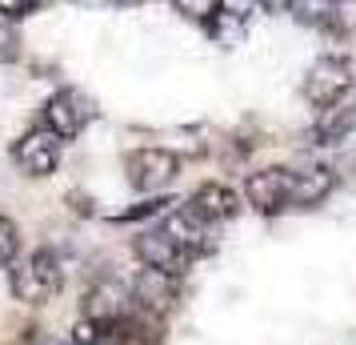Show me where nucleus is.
<instances>
[{
	"label": "nucleus",
	"mask_w": 356,
	"mask_h": 345,
	"mask_svg": "<svg viewBox=\"0 0 356 345\" xmlns=\"http://www.w3.org/2000/svg\"><path fill=\"white\" fill-rule=\"evenodd\" d=\"M84 321H92V325H104V321H120V317H129L132 313V293L124 281H97L88 293H84Z\"/></svg>",
	"instance_id": "1a4fd4ad"
},
{
	"label": "nucleus",
	"mask_w": 356,
	"mask_h": 345,
	"mask_svg": "<svg viewBox=\"0 0 356 345\" xmlns=\"http://www.w3.org/2000/svg\"><path fill=\"white\" fill-rule=\"evenodd\" d=\"M161 229L177 241L180 249H188V253H200L204 249V241H209V233H212V225H204L200 217L188 209V205H177V209H168V213H161Z\"/></svg>",
	"instance_id": "9b49d317"
},
{
	"label": "nucleus",
	"mask_w": 356,
	"mask_h": 345,
	"mask_svg": "<svg viewBox=\"0 0 356 345\" xmlns=\"http://www.w3.org/2000/svg\"><path fill=\"white\" fill-rule=\"evenodd\" d=\"M92 116H97V109H92V100L84 97V93L60 89V93H52V97L44 100V121H40V125L49 132H56L60 141H76Z\"/></svg>",
	"instance_id": "0eeeda50"
},
{
	"label": "nucleus",
	"mask_w": 356,
	"mask_h": 345,
	"mask_svg": "<svg viewBox=\"0 0 356 345\" xmlns=\"http://www.w3.org/2000/svg\"><path fill=\"white\" fill-rule=\"evenodd\" d=\"M188 209H193L204 225L216 229V225H225V221L236 217V193H232L228 185H220V181H204L193 197H188Z\"/></svg>",
	"instance_id": "9d476101"
},
{
	"label": "nucleus",
	"mask_w": 356,
	"mask_h": 345,
	"mask_svg": "<svg viewBox=\"0 0 356 345\" xmlns=\"http://www.w3.org/2000/svg\"><path fill=\"white\" fill-rule=\"evenodd\" d=\"M324 29H332L340 36H353L356 33V0H332V17Z\"/></svg>",
	"instance_id": "2eb2a0df"
},
{
	"label": "nucleus",
	"mask_w": 356,
	"mask_h": 345,
	"mask_svg": "<svg viewBox=\"0 0 356 345\" xmlns=\"http://www.w3.org/2000/svg\"><path fill=\"white\" fill-rule=\"evenodd\" d=\"M124 177H129V185L136 193L156 197L180 177V157L172 148H156V145L132 148L129 161H124Z\"/></svg>",
	"instance_id": "7ed1b4c3"
},
{
	"label": "nucleus",
	"mask_w": 356,
	"mask_h": 345,
	"mask_svg": "<svg viewBox=\"0 0 356 345\" xmlns=\"http://www.w3.org/2000/svg\"><path fill=\"white\" fill-rule=\"evenodd\" d=\"M348 89H353V65L344 56H321V61H312L305 72V84H300L305 100L316 113L340 105V100L348 97Z\"/></svg>",
	"instance_id": "20e7f679"
},
{
	"label": "nucleus",
	"mask_w": 356,
	"mask_h": 345,
	"mask_svg": "<svg viewBox=\"0 0 356 345\" xmlns=\"http://www.w3.org/2000/svg\"><path fill=\"white\" fill-rule=\"evenodd\" d=\"M220 4H225V0H172V8H177L180 17L193 20V24H204V29H209L212 17L220 13Z\"/></svg>",
	"instance_id": "4468645a"
},
{
	"label": "nucleus",
	"mask_w": 356,
	"mask_h": 345,
	"mask_svg": "<svg viewBox=\"0 0 356 345\" xmlns=\"http://www.w3.org/2000/svg\"><path fill=\"white\" fill-rule=\"evenodd\" d=\"M72 345H76V342H72Z\"/></svg>",
	"instance_id": "412c9836"
},
{
	"label": "nucleus",
	"mask_w": 356,
	"mask_h": 345,
	"mask_svg": "<svg viewBox=\"0 0 356 345\" xmlns=\"http://www.w3.org/2000/svg\"><path fill=\"white\" fill-rule=\"evenodd\" d=\"M20 61V29L17 20L0 17V65H17Z\"/></svg>",
	"instance_id": "f3484780"
},
{
	"label": "nucleus",
	"mask_w": 356,
	"mask_h": 345,
	"mask_svg": "<svg viewBox=\"0 0 356 345\" xmlns=\"http://www.w3.org/2000/svg\"><path fill=\"white\" fill-rule=\"evenodd\" d=\"M13 164H17L24 177H33V181L52 177V173H56V164H60V137L49 132L44 125L29 129L17 145H13Z\"/></svg>",
	"instance_id": "423d86ee"
},
{
	"label": "nucleus",
	"mask_w": 356,
	"mask_h": 345,
	"mask_svg": "<svg viewBox=\"0 0 356 345\" xmlns=\"http://www.w3.org/2000/svg\"><path fill=\"white\" fill-rule=\"evenodd\" d=\"M257 8H264V13H289L292 0H257Z\"/></svg>",
	"instance_id": "aec40b11"
},
{
	"label": "nucleus",
	"mask_w": 356,
	"mask_h": 345,
	"mask_svg": "<svg viewBox=\"0 0 356 345\" xmlns=\"http://www.w3.org/2000/svg\"><path fill=\"white\" fill-rule=\"evenodd\" d=\"M129 293H132V309H140L145 317L164 321V317L180 305V277L161 273V269H140V273L132 277Z\"/></svg>",
	"instance_id": "39448f33"
},
{
	"label": "nucleus",
	"mask_w": 356,
	"mask_h": 345,
	"mask_svg": "<svg viewBox=\"0 0 356 345\" xmlns=\"http://www.w3.org/2000/svg\"><path fill=\"white\" fill-rule=\"evenodd\" d=\"M132 253H136V261L145 265V269H161V273H172V277H180V273L193 265V253H188V249H180L177 241L161 229V225L136 233Z\"/></svg>",
	"instance_id": "6e6552de"
},
{
	"label": "nucleus",
	"mask_w": 356,
	"mask_h": 345,
	"mask_svg": "<svg viewBox=\"0 0 356 345\" xmlns=\"http://www.w3.org/2000/svg\"><path fill=\"white\" fill-rule=\"evenodd\" d=\"M356 129V105H332V109H324L321 113V125H316V145H340L348 132Z\"/></svg>",
	"instance_id": "f8f14e48"
},
{
	"label": "nucleus",
	"mask_w": 356,
	"mask_h": 345,
	"mask_svg": "<svg viewBox=\"0 0 356 345\" xmlns=\"http://www.w3.org/2000/svg\"><path fill=\"white\" fill-rule=\"evenodd\" d=\"M17 257H20V229L17 221L0 217V269H8Z\"/></svg>",
	"instance_id": "dca6fc26"
},
{
	"label": "nucleus",
	"mask_w": 356,
	"mask_h": 345,
	"mask_svg": "<svg viewBox=\"0 0 356 345\" xmlns=\"http://www.w3.org/2000/svg\"><path fill=\"white\" fill-rule=\"evenodd\" d=\"M337 177L328 169H284V164H268L248 173L244 181V201L264 217L292 213V209H312L332 193Z\"/></svg>",
	"instance_id": "f257e3e1"
},
{
	"label": "nucleus",
	"mask_w": 356,
	"mask_h": 345,
	"mask_svg": "<svg viewBox=\"0 0 356 345\" xmlns=\"http://www.w3.org/2000/svg\"><path fill=\"white\" fill-rule=\"evenodd\" d=\"M44 0H0V17L4 20H17L24 17V13H33V8H40Z\"/></svg>",
	"instance_id": "a211bd4d"
},
{
	"label": "nucleus",
	"mask_w": 356,
	"mask_h": 345,
	"mask_svg": "<svg viewBox=\"0 0 356 345\" xmlns=\"http://www.w3.org/2000/svg\"><path fill=\"white\" fill-rule=\"evenodd\" d=\"M8 345H52V342H49V333H40V329H20Z\"/></svg>",
	"instance_id": "6ab92c4d"
},
{
	"label": "nucleus",
	"mask_w": 356,
	"mask_h": 345,
	"mask_svg": "<svg viewBox=\"0 0 356 345\" xmlns=\"http://www.w3.org/2000/svg\"><path fill=\"white\" fill-rule=\"evenodd\" d=\"M289 13L300 20V24L324 29V24H328V17H332V0H292Z\"/></svg>",
	"instance_id": "ddd939ff"
},
{
	"label": "nucleus",
	"mask_w": 356,
	"mask_h": 345,
	"mask_svg": "<svg viewBox=\"0 0 356 345\" xmlns=\"http://www.w3.org/2000/svg\"><path fill=\"white\" fill-rule=\"evenodd\" d=\"M60 285H65V269L56 261V253H49V249L20 253L17 261L8 265V289H13V297L20 305L40 309V305L56 301Z\"/></svg>",
	"instance_id": "f03ea898"
}]
</instances>
